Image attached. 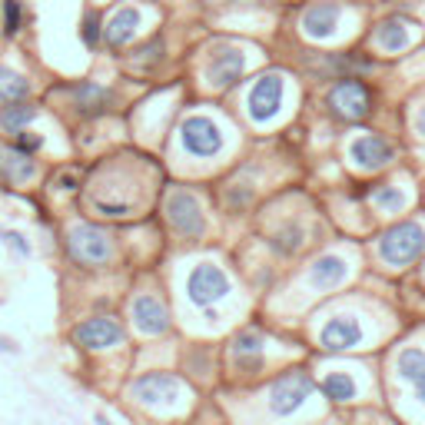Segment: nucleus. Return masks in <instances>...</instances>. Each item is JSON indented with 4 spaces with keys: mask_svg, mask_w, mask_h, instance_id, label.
<instances>
[{
    "mask_svg": "<svg viewBox=\"0 0 425 425\" xmlns=\"http://www.w3.org/2000/svg\"><path fill=\"white\" fill-rule=\"evenodd\" d=\"M243 74H246V53L243 50H236V47L216 50V53L210 57V67H206V80H210L212 87H219V90L233 87Z\"/></svg>",
    "mask_w": 425,
    "mask_h": 425,
    "instance_id": "dca6fc26",
    "label": "nucleus"
},
{
    "mask_svg": "<svg viewBox=\"0 0 425 425\" xmlns=\"http://www.w3.org/2000/svg\"><path fill=\"white\" fill-rule=\"evenodd\" d=\"M80 40H83L87 50H97V47L103 44V20H100L97 10L83 14V20H80Z\"/></svg>",
    "mask_w": 425,
    "mask_h": 425,
    "instance_id": "cd10ccee",
    "label": "nucleus"
},
{
    "mask_svg": "<svg viewBox=\"0 0 425 425\" xmlns=\"http://www.w3.org/2000/svg\"><path fill=\"white\" fill-rule=\"evenodd\" d=\"M0 352H3V356H20V346H17V339H10V335L0 333Z\"/></svg>",
    "mask_w": 425,
    "mask_h": 425,
    "instance_id": "72a5a7b5",
    "label": "nucleus"
},
{
    "mask_svg": "<svg viewBox=\"0 0 425 425\" xmlns=\"http://www.w3.org/2000/svg\"><path fill=\"white\" fill-rule=\"evenodd\" d=\"M140 27H143V10L137 3H123L120 10L103 24V44L110 50H120V47H126L137 37Z\"/></svg>",
    "mask_w": 425,
    "mask_h": 425,
    "instance_id": "2eb2a0df",
    "label": "nucleus"
},
{
    "mask_svg": "<svg viewBox=\"0 0 425 425\" xmlns=\"http://www.w3.org/2000/svg\"><path fill=\"white\" fill-rule=\"evenodd\" d=\"M167 219L176 233L190 236V240L206 229V216H203L199 199L193 197V193H186V190H173L167 197Z\"/></svg>",
    "mask_w": 425,
    "mask_h": 425,
    "instance_id": "9b49d317",
    "label": "nucleus"
},
{
    "mask_svg": "<svg viewBox=\"0 0 425 425\" xmlns=\"http://www.w3.org/2000/svg\"><path fill=\"white\" fill-rule=\"evenodd\" d=\"M33 97V80L27 74L14 70L10 63H0V106L17 103V100H31Z\"/></svg>",
    "mask_w": 425,
    "mask_h": 425,
    "instance_id": "4be33fe9",
    "label": "nucleus"
},
{
    "mask_svg": "<svg viewBox=\"0 0 425 425\" xmlns=\"http://www.w3.org/2000/svg\"><path fill=\"white\" fill-rule=\"evenodd\" d=\"M126 329L117 316H90V319H80L74 329H70V342L76 349H87V352H103L120 346Z\"/></svg>",
    "mask_w": 425,
    "mask_h": 425,
    "instance_id": "7ed1b4c3",
    "label": "nucleus"
},
{
    "mask_svg": "<svg viewBox=\"0 0 425 425\" xmlns=\"http://www.w3.org/2000/svg\"><path fill=\"white\" fill-rule=\"evenodd\" d=\"M27 27V3L24 0H0V33L3 40H17Z\"/></svg>",
    "mask_w": 425,
    "mask_h": 425,
    "instance_id": "393cba45",
    "label": "nucleus"
},
{
    "mask_svg": "<svg viewBox=\"0 0 425 425\" xmlns=\"http://www.w3.org/2000/svg\"><path fill=\"white\" fill-rule=\"evenodd\" d=\"M130 316H133V326L147 335H163L169 329V309L160 296L153 292H137L130 299Z\"/></svg>",
    "mask_w": 425,
    "mask_h": 425,
    "instance_id": "f8f14e48",
    "label": "nucleus"
},
{
    "mask_svg": "<svg viewBox=\"0 0 425 425\" xmlns=\"http://www.w3.org/2000/svg\"><path fill=\"white\" fill-rule=\"evenodd\" d=\"M0 44H3V33H0Z\"/></svg>",
    "mask_w": 425,
    "mask_h": 425,
    "instance_id": "e433bc0d",
    "label": "nucleus"
},
{
    "mask_svg": "<svg viewBox=\"0 0 425 425\" xmlns=\"http://www.w3.org/2000/svg\"><path fill=\"white\" fill-rule=\"evenodd\" d=\"M372 203H376V206H382V210L395 212V210H402V206H406V193H402L395 183H382V186H376V190H372Z\"/></svg>",
    "mask_w": 425,
    "mask_h": 425,
    "instance_id": "c85d7f7f",
    "label": "nucleus"
},
{
    "mask_svg": "<svg viewBox=\"0 0 425 425\" xmlns=\"http://www.w3.org/2000/svg\"><path fill=\"white\" fill-rule=\"evenodd\" d=\"M425 249V229L419 223H399L379 236V256L392 266H406L419 259Z\"/></svg>",
    "mask_w": 425,
    "mask_h": 425,
    "instance_id": "20e7f679",
    "label": "nucleus"
},
{
    "mask_svg": "<svg viewBox=\"0 0 425 425\" xmlns=\"http://www.w3.org/2000/svg\"><path fill=\"white\" fill-rule=\"evenodd\" d=\"M0 240H3V246H7V249H14L20 259H31L33 256L31 240H27L20 229H0Z\"/></svg>",
    "mask_w": 425,
    "mask_h": 425,
    "instance_id": "2f4dec72",
    "label": "nucleus"
},
{
    "mask_svg": "<svg viewBox=\"0 0 425 425\" xmlns=\"http://www.w3.org/2000/svg\"><path fill=\"white\" fill-rule=\"evenodd\" d=\"M395 372L406 382L415 385V395L425 402V352L422 349H402L395 359Z\"/></svg>",
    "mask_w": 425,
    "mask_h": 425,
    "instance_id": "b1692460",
    "label": "nucleus"
},
{
    "mask_svg": "<svg viewBox=\"0 0 425 425\" xmlns=\"http://www.w3.org/2000/svg\"><path fill=\"white\" fill-rule=\"evenodd\" d=\"M40 113H44V106L33 97L31 100H17V103H3L0 106V137L10 140L24 130H31L33 123L40 120Z\"/></svg>",
    "mask_w": 425,
    "mask_h": 425,
    "instance_id": "f3484780",
    "label": "nucleus"
},
{
    "mask_svg": "<svg viewBox=\"0 0 425 425\" xmlns=\"http://www.w3.org/2000/svg\"><path fill=\"white\" fill-rule=\"evenodd\" d=\"M229 292V276L212 266V262H199L193 273L186 276V296L190 303L199 306V309H210L212 303H219Z\"/></svg>",
    "mask_w": 425,
    "mask_h": 425,
    "instance_id": "423d86ee",
    "label": "nucleus"
},
{
    "mask_svg": "<svg viewBox=\"0 0 425 425\" xmlns=\"http://www.w3.org/2000/svg\"><path fill=\"white\" fill-rule=\"evenodd\" d=\"M362 339H365V329H362L359 319L333 316L326 326H322V333H319V346L329 349V352H342V349H356Z\"/></svg>",
    "mask_w": 425,
    "mask_h": 425,
    "instance_id": "4468645a",
    "label": "nucleus"
},
{
    "mask_svg": "<svg viewBox=\"0 0 425 425\" xmlns=\"http://www.w3.org/2000/svg\"><path fill=\"white\" fill-rule=\"evenodd\" d=\"M303 226L299 223H286L283 229H276L273 236H269V246H273L276 253H296L299 246H303Z\"/></svg>",
    "mask_w": 425,
    "mask_h": 425,
    "instance_id": "bb28decb",
    "label": "nucleus"
},
{
    "mask_svg": "<svg viewBox=\"0 0 425 425\" xmlns=\"http://www.w3.org/2000/svg\"><path fill=\"white\" fill-rule=\"evenodd\" d=\"M349 156L362 169H379L392 160L395 150H392V143L385 137H379V133H362V137H356L349 143Z\"/></svg>",
    "mask_w": 425,
    "mask_h": 425,
    "instance_id": "a211bd4d",
    "label": "nucleus"
},
{
    "mask_svg": "<svg viewBox=\"0 0 425 425\" xmlns=\"http://www.w3.org/2000/svg\"><path fill=\"white\" fill-rule=\"evenodd\" d=\"M47 186L57 190V193H76V190L83 186V180H80V169L76 167H57L53 176L47 180Z\"/></svg>",
    "mask_w": 425,
    "mask_h": 425,
    "instance_id": "c756f323",
    "label": "nucleus"
},
{
    "mask_svg": "<svg viewBox=\"0 0 425 425\" xmlns=\"http://www.w3.org/2000/svg\"><path fill=\"white\" fill-rule=\"evenodd\" d=\"M180 143L190 156H216L223 150V130L210 117H186L180 126Z\"/></svg>",
    "mask_w": 425,
    "mask_h": 425,
    "instance_id": "6e6552de",
    "label": "nucleus"
},
{
    "mask_svg": "<svg viewBox=\"0 0 425 425\" xmlns=\"http://www.w3.org/2000/svg\"><path fill=\"white\" fill-rule=\"evenodd\" d=\"M339 17H342L339 3H333V0H319V3H312V7H306L303 33L306 37H312V40H326V37H333L335 33Z\"/></svg>",
    "mask_w": 425,
    "mask_h": 425,
    "instance_id": "6ab92c4d",
    "label": "nucleus"
},
{
    "mask_svg": "<svg viewBox=\"0 0 425 425\" xmlns=\"http://www.w3.org/2000/svg\"><path fill=\"white\" fill-rule=\"evenodd\" d=\"M67 97H70V106H74L76 117L90 120V117H100L113 106V90L97 83V80H80L74 87H67Z\"/></svg>",
    "mask_w": 425,
    "mask_h": 425,
    "instance_id": "ddd939ff",
    "label": "nucleus"
},
{
    "mask_svg": "<svg viewBox=\"0 0 425 425\" xmlns=\"http://www.w3.org/2000/svg\"><path fill=\"white\" fill-rule=\"evenodd\" d=\"M329 106H333V113L339 120H362L369 117V110H372V97H369V87L359 83V80H339L333 90H329Z\"/></svg>",
    "mask_w": 425,
    "mask_h": 425,
    "instance_id": "9d476101",
    "label": "nucleus"
},
{
    "mask_svg": "<svg viewBox=\"0 0 425 425\" xmlns=\"http://www.w3.org/2000/svg\"><path fill=\"white\" fill-rule=\"evenodd\" d=\"M93 422H97V425H113V422H110V419L103 415V412H97V415H93Z\"/></svg>",
    "mask_w": 425,
    "mask_h": 425,
    "instance_id": "c9c22d12",
    "label": "nucleus"
},
{
    "mask_svg": "<svg viewBox=\"0 0 425 425\" xmlns=\"http://www.w3.org/2000/svg\"><path fill=\"white\" fill-rule=\"evenodd\" d=\"M160 57H163V40L156 37V40L143 44V47L137 50V53L130 57V67H133V70H147V67H153V63L160 60Z\"/></svg>",
    "mask_w": 425,
    "mask_h": 425,
    "instance_id": "7c9ffc66",
    "label": "nucleus"
},
{
    "mask_svg": "<svg viewBox=\"0 0 425 425\" xmlns=\"http://www.w3.org/2000/svg\"><path fill=\"white\" fill-rule=\"evenodd\" d=\"M312 395V379L306 376V372H286V376H279V379L269 385V412L279 415V419H286L292 412H299L306 406V399Z\"/></svg>",
    "mask_w": 425,
    "mask_h": 425,
    "instance_id": "39448f33",
    "label": "nucleus"
},
{
    "mask_svg": "<svg viewBox=\"0 0 425 425\" xmlns=\"http://www.w3.org/2000/svg\"><path fill=\"white\" fill-rule=\"evenodd\" d=\"M262 333L259 329H243V333L233 339V365L240 372H259L262 369Z\"/></svg>",
    "mask_w": 425,
    "mask_h": 425,
    "instance_id": "aec40b11",
    "label": "nucleus"
},
{
    "mask_svg": "<svg viewBox=\"0 0 425 425\" xmlns=\"http://www.w3.org/2000/svg\"><path fill=\"white\" fill-rule=\"evenodd\" d=\"M63 249H67V259L74 266L100 269V266H106L113 259V236L103 226H97V223L76 219L63 233Z\"/></svg>",
    "mask_w": 425,
    "mask_h": 425,
    "instance_id": "f257e3e1",
    "label": "nucleus"
},
{
    "mask_svg": "<svg viewBox=\"0 0 425 425\" xmlns=\"http://www.w3.org/2000/svg\"><path fill=\"white\" fill-rule=\"evenodd\" d=\"M44 176V167L33 153L20 150L14 140L0 137V186L3 190H24Z\"/></svg>",
    "mask_w": 425,
    "mask_h": 425,
    "instance_id": "f03ea898",
    "label": "nucleus"
},
{
    "mask_svg": "<svg viewBox=\"0 0 425 425\" xmlns=\"http://www.w3.org/2000/svg\"><path fill=\"white\" fill-rule=\"evenodd\" d=\"M130 395L143 406H169L183 395V382L173 372H143L130 382Z\"/></svg>",
    "mask_w": 425,
    "mask_h": 425,
    "instance_id": "1a4fd4ad",
    "label": "nucleus"
},
{
    "mask_svg": "<svg viewBox=\"0 0 425 425\" xmlns=\"http://www.w3.org/2000/svg\"><path fill=\"white\" fill-rule=\"evenodd\" d=\"M415 133H419V137H425V106L415 113Z\"/></svg>",
    "mask_w": 425,
    "mask_h": 425,
    "instance_id": "f704fd0d",
    "label": "nucleus"
},
{
    "mask_svg": "<svg viewBox=\"0 0 425 425\" xmlns=\"http://www.w3.org/2000/svg\"><path fill=\"white\" fill-rule=\"evenodd\" d=\"M20 147V150H27V153H33V156H40V150L47 147V140H44V133H37V130H24V133H17V137H10Z\"/></svg>",
    "mask_w": 425,
    "mask_h": 425,
    "instance_id": "473e14b6",
    "label": "nucleus"
},
{
    "mask_svg": "<svg viewBox=\"0 0 425 425\" xmlns=\"http://www.w3.org/2000/svg\"><path fill=\"white\" fill-rule=\"evenodd\" d=\"M346 273H349V266H346V259L339 256H319L312 266H309V283L319 289H329V286H339L342 279H346Z\"/></svg>",
    "mask_w": 425,
    "mask_h": 425,
    "instance_id": "5701e85b",
    "label": "nucleus"
},
{
    "mask_svg": "<svg viewBox=\"0 0 425 425\" xmlns=\"http://www.w3.org/2000/svg\"><path fill=\"white\" fill-rule=\"evenodd\" d=\"M322 392H326V399H333V402H352L359 395V385H356V379H352L349 372H329L322 379Z\"/></svg>",
    "mask_w": 425,
    "mask_h": 425,
    "instance_id": "a878e982",
    "label": "nucleus"
},
{
    "mask_svg": "<svg viewBox=\"0 0 425 425\" xmlns=\"http://www.w3.org/2000/svg\"><path fill=\"white\" fill-rule=\"evenodd\" d=\"M283 93H286V80L283 74H262L249 87V97H246V110H249V117L256 123H266L273 120L276 113H279V106H283Z\"/></svg>",
    "mask_w": 425,
    "mask_h": 425,
    "instance_id": "0eeeda50",
    "label": "nucleus"
},
{
    "mask_svg": "<svg viewBox=\"0 0 425 425\" xmlns=\"http://www.w3.org/2000/svg\"><path fill=\"white\" fill-rule=\"evenodd\" d=\"M412 20L406 17H389V20H382L379 27H376V44L382 50H389V53H399V50H406L412 44Z\"/></svg>",
    "mask_w": 425,
    "mask_h": 425,
    "instance_id": "412c9836",
    "label": "nucleus"
}]
</instances>
